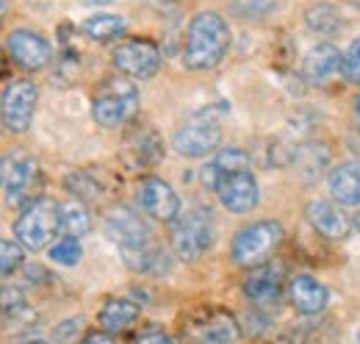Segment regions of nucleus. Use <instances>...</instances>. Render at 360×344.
Segmentation results:
<instances>
[{
  "label": "nucleus",
  "instance_id": "f257e3e1",
  "mask_svg": "<svg viewBox=\"0 0 360 344\" xmlns=\"http://www.w3.org/2000/svg\"><path fill=\"white\" fill-rule=\"evenodd\" d=\"M230 50V28L217 11H200L188 23L183 64L188 70H214Z\"/></svg>",
  "mask_w": 360,
  "mask_h": 344
},
{
  "label": "nucleus",
  "instance_id": "f03ea898",
  "mask_svg": "<svg viewBox=\"0 0 360 344\" xmlns=\"http://www.w3.org/2000/svg\"><path fill=\"white\" fill-rule=\"evenodd\" d=\"M217 242V222L211 209L194 206L172 222V250L183 261L205 256Z\"/></svg>",
  "mask_w": 360,
  "mask_h": 344
},
{
  "label": "nucleus",
  "instance_id": "7ed1b4c3",
  "mask_svg": "<svg viewBox=\"0 0 360 344\" xmlns=\"http://www.w3.org/2000/svg\"><path fill=\"white\" fill-rule=\"evenodd\" d=\"M280 245H283V225L274 219H261L236 233L230 256H233L236 266L258 269V266L269 264V258L274 256V250Z\"/></svg>",
  "mask_w": 360,
  "mask_h": 344
},
{
  "label": "nucleus",
  "instance_id": "20e7f679",
  "mask_svg": "<svg viewBox=\"0 0 360 344\" xmlns=\"http://www.w3.org/2000/svg\"><path fill=\"white\" fill-rule=\"evenodd\" d=\"M222 111L225 106H211L197 111L186 125H180L172 147L186 159H202L208 153H214L222 142Z\"/></svg>",
  "mask_w": 360,
  "mask_h": 344
},
{
  "label": "nucleus",
  "instance_id": "39448f33",
  "mask_svg": "<svg viewBox=\"0 0 360 344\" xmlns=\"http://www.w3.org/2000/svg\"><path fill=\"white\" fill-rule=\"evenodd\" d=\"M139 111V92L131 78H108L97 89L91 103V117L103 128H120L128 120H134Z\"/></svg>",
  "mask_w": 360,
  "mask_h": 344
},
{
  "label": "nucleus",
  "instance_id": "423d86ee",
  "mask_svg": "<svg viewBox=\"0 0 360 344\" xmlns=\"http://www.w3.org/2000/svg\"><path fill=\"white\" fill-rule=\"evenodd\" d=\"M61 228V222H58V203H53V200H47V197H37V200H31L20 216H17V222H14V236H17V242L25 247V250H42L50 245V239H53V233Z\"/></svg>",
  "mask_w": 360,
  "mask_h": 344
},
{
  "label": "nucleus",
  "instance_id": "0eeeda50",
  "mask_svg": "<svg viewBox=\"0 0 360 344\" xmlns=\"http://www.w3.org/2000/svg\"><path fill=\"white\" fill-rule=\"evenodd\" d=\"M0 186L6 192V200L14 206H28L31 195L39 186V164L25 150H11L0 159Z\"/></svg>",
  "mask_w": 360,
  "mask_h": 344
},
{
  "label": "nucleus",
  "instance_id": "6e6552de",
  "mask_svg": "<svg viewBox=\"0 0 360 344\" xmlns=\"http://www.w3.org/2000/svg\"><path fill=\"white\" fill-rule=\"evenodd\" d=\"M37 100H39V89L34 81L20 78L3 89L0 97V117L3 125L14 133H25L34 123V111H37Z\"/></svg>",
  "mask_w": 360,
  "mask_h": 344
},
{
  "label": "nucleus",
  "instance_id": "1a4fd4ad",
  "mask_svg": "<svg viewBox=\"0 0 360 344\" xmlns=\"http://www.w3.org/2000/svg\"><path fill=\"white\" fill-rule=\"evenodd\" d=\"M114 67L125 78L147 81L161 70V50L150 39H125L114 50Z\"/></svg>",
  "mask_w": 360,
  "mask_h": 344
},
{
  "label": "nucleus",
  "instance_id": "9d476101",
  "mask_svg": "<svg viewBox=\"0 0 360 344\" xmlns=\"http://www.w3.org/2000/svg\"><path fill=\"white\" fill-rule=\"evenodd\" d=\"M186 336L194 344H236L241 336V328L233 314L211 308V311L197 314L186 325Z\"/></svg>",
  "mask_w": 360,
  "mask_h": 344
},
{
  "label": "nucleus",
  "instance_id": "9b49d317",
  "mask_svg": "<svg viewBox=\"0 0 360 344\" xmlns=\"http://www.w3.org/2000/svg\"><path fill=\"white\" fill-rule=\"evenodd\" d=\"M139 206L141 211L158 222H175L180 216V197L178 192L161 180V178H144L139 186Z\"/></svg>",
  "mask_w": 360,
  "mask_h": 344
},
{
  "label": "nucleus",
  "instance_id": "f8f14e48",
  "mask_svg": "<svg viewBox=\"0 0 360 344\" xmlns=\"http://www.w3.org/2000/svg\"><path fill=\"white\" fill-rule=\"evenodd\" d=\"M214 192L219 195L222 206H225L227 211H233V214H247V211H252V209L258 206V200H261L258 180H255V175L250 170L233 172V175L222 178Z\"/></svg>",
  "mask_w": 360,
  "mask_h": 344
},
{
  "label": "nucleus",
  "instance_id": "ddd939ff",
  "mask_svg": "<svg viewBox=\"0 0 360 344\" xmlns=\"http://www.w3.org/2000/svg\"><path fill=\"white\" fill-rule=\"evenodd\" d=\"M105 233H108V239L117 242L122 250L141 247V245L153 242V239H150V225L136 214V211L125 209V206L108 211V216H105Z\"/></svg>",
  "mask_w": 360,
  "mask_h": 344
},
{
  "label": "nucleus",
  "instance_id": "4468645a",
  "mask_svg": "<svg viewBox=\"0 0 360 344\" xmlns=\"http://www.w3.org/2000/svg\"><path fill=\"white\" fill-rule=\"evenodd\" d=\"M341 73H344V53L335 44H316L302 59V75L314 86L333 84V78H338Z\"/></svg>",
  "mask_w": 360,
  "mask_h": 344
},
{
  "label": "nucleus",
  "instance_id": "2eb2a0df",
  "mask_svg": "<svg viewBox=\"0 0 360 344\" xmlns=\"http://www.w3.org/2000/svg\"><path fill=\"white\" fill-rule=\"evenodd\" d=\"M283 286H285V269L280 264H264L252 269L250 278L244 281V295L258 308H269L283 297Z\"/></svg>",
  "mask_w": 360,
  "mask_h": 344
},
{
  "label": "nucleus",
  "instance_id": "dca6fc26",
  "mask_svg": "<svg viewBox=\"0 0 360 344\" xmlns=\"http://www.w3.org/2000/svg\"><path fill=\"white\" fill-rule=\"evenodd\" d=\"M8 53L25 70H42V67L50 64V59H53L50 42H47L42 34L28 31V28H20V31H14L8 37Z\"/></svg>",
  "mask_w": 360,
  "mask_h": 344
},
{
  "label": "nucleus",
  "instance_id": "f3484780",
  "mask_svg": "<svg viewBox=\"0 0 360 344\" xmlns=\"http://www.w3.org/2000/svg\"><path fill=\"white\" fill-rule=\"evenodd\" d=\"M288 297L294 302V308L305 317H316L327 308L330 302V289L324 283H319L314 275H297L288 286Z\"/></svg>",
  "mask_w": 360,
  "mask_h": 344
},
{
  "label": "nucleus",
  "instance_id": "a211bd4d",
  "mask_svg": "<svg viewBox=\"0 0 360 344\" xmlns=\"http://www.w3.org/2000/svg\"><path fill=\"white\" fill-rule=\"evenodd\" d=\"M308 222H311V228H314L316 233H321L324 239H344L347 233H349V219L341 214L333 203H327V200H311L308 203Z\"/></svg>",
  "mask_w": 360,
  "mask_h": 344
},
{
  "label": "nucleus",
  "instance_id": "6ab92c4d",
  "mask_svg": "<svg viewBox=\"0 0 360 344\" xmlns=\"http://www.w3.org/2000/svg\"><path fill=\"white\" fill-rule=\"evenodd\" d=\"M330 195L341 206H360V161L338 164L330 172Z\"/></svg>",
  "mask_w": 360,
  "mask_h": 344
},
{
  "label": "nucleus",
  "instance_id": "aec40b11",
  "mask_svg": "<svg viewBox=\"0 0 360 344\" xmlns=\"http://www.w3.org/2000/svg\"><path fill=\"white\" fill-rule=\"evenodd\" d=\"M139 314H141V308H139L134 300H128V297H114V300H108L100 308L97 319H100V328L114 336V333L131 331L136 325V319H139Z\"/></svg>",
  "mask_w": 360,
  "mask_h": 344
},
{
  "label": "nucleus",
  "instance_id": "412c9836",
  "mask_svg": "<svg viewBox=\"0 0 360 344\" xmlns=\"http://www.w3.org/2000/svg\"><path fill=\"white\" fill-rule=\"evenodd\" d=\"M125 156L131 159L136 170H147V167H155L164 156V145L158 139V133L150 128L136 130L134 136L128 139V147H125Z\"/></svg>",
  "mask_w": 360,
  "mask_h": 344
},
{
  "label": "nucleus",
  "instance_id": "4be33fe9",
  "mask_svg": "<svg viewBox=\"0 0 360 344\" xmlns=\"http://www.w3.org/2000/svg\"><path fill=\"white\" fill-rule=\"evenodd\" d=\"M122 258L125 264L134 269V272H141V275H164L169 269V253L155 245V242H147L141 247H131V250H122Z\"/></svg>",
  "mask_w": 360,
  "mask_h": 344
},
{
  "label": "nucleus",
  "instance_id": "5701e85b",
  "mask_svg": "<svg viewBox=\"0 0 360 344\" xmlns=\"http://www.w3.org/2000/svg\"><path fill=\"white\" fill-rule=\"evenodd\" d=\"M244 170H250V153L247 150H238V147H227V150H219L217 159L202 170V180H205L208 189H217V183L222 178Z\"/></svg>",
  "mask_w": 360,
  "mask_h": 344
},
{
  "label": "nucleus",
  "instance_id": "b1692460",
  "mask_svg": "<svg viewBox=\"0 0 360 344\" xmlns=\"http://www.w3.org/2000/svg\"><path fill=\"white\" fill-rule=\"evenodd\" d=\"M58 222H61V231L72 239H81L91 231V214L78 200H70V203L58 206Z\"/></svg>",
  "mask_w": 360,
  "mask_h": 344
},
{
  "label": "nucleus",
  "instance_id": "393cba45",
  "mask_svg": "<svg viewBox=\"0 0 360 344\" xmlns=\"http://www.w3.org/2000/svg\"><path fill=\"white\" fill-rule=\"evenodd\" d=\"M125 20L117 14H94L84 23V34L94 42H114L125 34Z\"/></svg>",
  "mask_w": 360,
  "mask_h": 344
},
{
  "label": "nucleus",
  "instance_id": "a878e982",
  "mask_svg": "<svg viewBox=\"0 0 360 344\" xmlns=\"http://www.w3.org/2000/svg\"><path fill=\"white\" fill-rule=\"evenodd\" d=\"M305 23L308 28L316 31V34H338L341 25H344V17L341 11L333 6V3H314L308 11H305Z\"/></svg>",
  "mask_w": 360,
  "mask_h": 344
},
{
  "label": "nucleus",
  "instance_id": "bb28decb",
  "mask_svg": "<svg viewBox=\"0 0 360 344\" xmlns=\"http://www.w3.org/2000/svg\"><path fill=\"white\" fill-rule=\"evenodd\" d=\"M64 186H67L75 197H81V200H100V195H103L100 180H94V178H91V172H86V170L67 175Z\"/></svg>",
  "mask_w": 360,
  "mask_h": 344
},
{
  "label": "nucleus",
  "instance_id": "cd10ccee",
  "mask_svg": "<svg viewBox=\"0 0 360 344\" xmlns=\"http://www.w3.org/2000/svg\"><path fill=\"white\" fill-rule=\"evenodd\" d=\"M25 261V247L11 239H0V278L14 275Z\"/></svg>",
  "mask_w": 360,
  "mask_h": 344
},
{
  "label": "nucleus",
  "instance_id": "c85d7f7f",
  "mask_svg": "<svg viewBox=\"0 0 360 344\" xmlns=\"http://www.w3.org/2000/svg\"><path fill=\"white\" fill-rule=\"evenodd\" d=\"M81 256H84L81 242L72 239V236H64V239H58V242L50 247V258H53L56 264H61V266H75V264L81 261Z\"/></svg>",
  "mask_w": 360,
  "mask_h": 344
},
{
  "label": "nucleus",
  "instance_id": "c756f323",
  "mask_svg": "<svg viewBox=\"0 0 360 344\" xmlns=\"http://www.w3.org/2000/svg\"><path fill=\"white\" fill-rule=\"evenodd\" d=\"M327 150L324 147H319V145H314V142H308V145H302L300 150H297V161L302 164V170L308 172V178H314V175H319L321 172V167L327 164Z\"/></svg>",
  "mask_w": 360,
  "mask_h": 344
},
{
  "label": "nucleus",
  "instance_id": "7c9ffc66",
  "mask_svg": "<svg viewBox=\"0 0 360 344\" xmlns=\"http://www.w3.org/2000/svg\"><path fill=\"white\" fill-rule=\"evenodd\" d=\"M25 311H28V302H25V295L17 286H0V314L3 317L14 319Z\"/></svg>",
  "mask_w": 360,
  "mask_h": 344
},
{
  "label": "nucleus",
  "instance_id": "2f4dec72",
  "mask_svg": "<svg viewBox=\"0 0 360 344\" xmlns=\"http://www.w3.org/2000/svg\"><path fill=\"white\" fill-rule=\"evenodd\" d=\"M349 84H360V37L349 44V50L344 53V73H341Z\"/></svg>",
  "mask_w": 360,
  "mask_h": 344
},
{
  "label": "nucleus",
  "instance_id": "473e14b6",
  "mask_svg": "<svg viewBox=\"0 0 360 344\" xmlns=\"http://www.w3.org/2000/svg\"><path fill=\"white\" fill-rule=\"evenodd\" d=\"M277 0H233L236 11L241 17H266L271 8H274Z\"/></svg>",
  "mask_w": 360,
  "mask_h": 344
},
{
  "label": "nucleus",
  "instance_id": "72a5a7b5",
  "mask_svg": "<svg viewBox=\"0 0 360 344\" xmlns=\"http://www.w3.org/2000/svg\"><path fill=\"white\" fill-rule=\"evenodd\" d=\"M81 322H84V319H67V322H61V325L56 328V339H58V342L78 344L75 336H78V331H81Z\"/></svg>",
  "mask_w": 360,
  "mask_h": 344
},
{
  "label": "nucleus",
  "instance_id": "f704fd0d",
  "mask_svg": "<svg viewBox=\"0 0 360 344\" xmlns=\"http://www.w3.org/2000/svg\"><path fill=\"white\" fill-rule=\"evenodd\" d=\"M134 344H180V342L172 339L169 333H164V331H144L141 336H136Z\"/></svg>",
  "mask_w": 360,
  "mask_h": 344
},
{
  "label": "nucleus",
  "instance_id": "c9c22d12",
  "mask_svg": "<svg viewBox=\"0 0 360 344\" xmlns=\"http://www.w3.org/2000/svg\"><path fill=\"white\" fill-rule=\"evenodd\" d=\"M78 344H114V339H111V333H89V336H84Z\"/></svg>",
  "mask_w": 360,
  "mask_h": 344
},
{
  "label": "nucleus",
  "instance_id": "e433bc0d",
  "mask_svg": "<svg viewBox=\"0 0 360 344\" xmlns=\"http://www.w3.org/2000/svg\"><path fill=\"white\" fill-rule=\"evenodd\" d=\"M3 70H6V56H3V47H0V75H3Z\"/></svg>",
  "mask_w": 360,
  "mask_h": 344
},
{
  "label": "nucleus",
  "instance_id": "4c0bfd02",
  "mask_svg": "<svg viewBox=\"0 0 360 344\" xmlns=\"http://www.w3.org/2000/svg\"><path fill=\"white\" fill-rule=\"evenodd\" d=\"M8 11V0H0V17Z\"/></svg>",
  "mask_w": 360,
  "mask_h": 344
},
{
  "label": "nucleus",
  "instance_id": "58836bf2",
  "mask_svg": "<svg viewBox=\"0 0 360 344\" xmlns=\"http://www.w3.org/2000/svg\"><path fill=\"white\" fill-rule=\"evenodd\" d=\"M352 228H355V231L360 233V211L355 214V219H352Z\"/></svg>",
  "mask_w": 360,
  "mask_h": 344
},
{
  "label": "nucleus",
  "instance_id": "ea45409f",
  "mask_svg": "<svg viewBox=\"0 0 360 344\" xmlns=\"http://www.w3.org/2000/svg\"><path fill=\"white\" fill-rule=\"evenodd\" d=\"M22 344H47V342H42V339H28V342H22Z\"/></svg>",
  "mask_w": 360,
  "mask_h": 344
},
{
  "label": "nucleus",
  "instance_id": "a19ab883",
  "mask_svg": "<svg viewBox=\"0 0 360 344\" xmlns=\"http://www.w3.org/2000/svg\"><path fill=\"white\" fill-rule=\"evenodd\" d=\"M89 3H111V0H89Z\"/></svg>",
  "mask_w": 360,
  "mask_h": 344
},
{
  "label": "nucleus",
  "instance_id": "79ce46f5",
  "mask_svg": "<svg viewBox=\"0 0 360 344\" xmlns=\"http://www.w3.org/2000/svg\"><path fill=\"white\" fill-rule=\"evenodd\" d=\"M358 117H360V94H358Z\"/></svg>",
  "mask_w": 360,
  "mask_h": 344
},
{
  "label": "nucleus",
  "instance_id": "37998d69",
  "mask_svg": "<svg viewBox=\"0 0 360 344\" xmlns=\"http://www.w3.org/2000/svg\"><path fill=\"white\" fill-rule=\"evenodd\" d=\"M358 344H360V333H358Z\"/></svg>",
  "mask_w": 360,
  "mask_h": 344
}]
</instances>
